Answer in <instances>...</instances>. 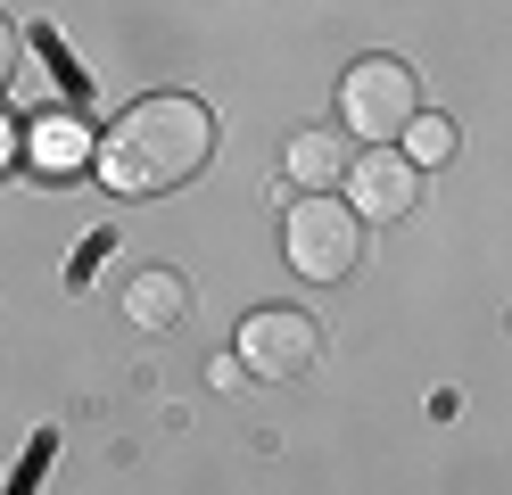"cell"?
Returning <instances> with one entry per match:
<instances>
[{"label":"cell","instance_id":"6","mask_svg":"<svg viewBox=\"0 0 512 495\" xmlns=\"http://www.w3.org/2000/svg\"><path fill=\"white\" fill-rule=\"evenodd\" d=\"M124 314H133L141 330H174L190 314V281L174 273V264H141V273L124 281Z\"/></svg>","mask_w":512,"mask_h":495},{"label":"cell","instance_id":"3","mask_svg":"<svg viewBox=\"0 0 512 495\" xmlns=\"http://www.w3.org/2000/svg\"><path fill=\"white\" fill-rule=\"evenodd\" d=\"M281 248H290V273L306 281H347L364 256V215L331 190H306L290 215H281Z\"/></svg>","mask_w":512,"mask_h":495},{"label":"cell","instance_id":"2","mask_svg":"<svg viewBox=\"0 0 512 495\" xmlns=\"http://www.w3.org/2000/svg\"><path fill=\"white\" fill-rule=\"evenodd\" d=\"M413 116H422V83H413L405 58H356L339 75V124L356 132V141L389 149V141H405Z\"/></svg>","mask_w":512,"mask_h":495},{"label":"cell","instance_id":"8","mask_svg":"<svg viewBox=\"0 0 512 495\" xmlns=\"http://www.w3.org/2000/svg\"><path fill=\"white\" fill-rule=\"evenodd\" d=\"M405 157L413 165H446V157H455V124H446V116H413L405 124Z\"/></svg>","mask_w":512,"mask_h":495},{"label":"cell","instance_id":"9","mask_svg":"<svg viewBox=\"0 0 512 495\" xmlns=\"http://www.w3.org/2000/svg\"><path fill=\"white\" fill-rule=\"evenodd\" d=\"M9 75H17V25L0 17V91H9Z\"/></svg>","mask_w":512,"mask_h":495},{"label":"cell","instance_id":"4","mask_svg":"<svg viewBox=\"0 0 512 495\" xmlns=\"http://www.w3.org/2000/svg\"><path fill=\"white\" fill-rule=\"evenodd\" d=\"M248 380H306L314 363H323V322H314L306 306H256L240 322V347Z\"/></svg>","mask_w":512,"mask_h":495},{"label":"cell","instance_id":"7","mask_svg":"<svg viewBox=\"0 0 512 495\" xmlns=\"http://www.w3.org/2000/svg\"><path fill=\"white\" fill-rule=\"evenodd\" d=\"M347 165H356V149H347V132H290V182H306V190H331V182H347Z\"/></svg>","mask_w":512,"mask_h":495},{"label":"cell","instance_id":"1","mask_svg":"<svg viewBox=\"0 0 512 495\" xmlns=\"http://www.w3.org/2000/svg\"><path fill=\"white\" fill-rule=\"evenodd\" d=\"M215 157V108L190 91H157L133 99L108 132H100V182L116 198H166L182 190L199 165Z\"/></svg>","mask_w":512,"mask_h":495},{"label":"cell","instance_id":"5","mask_svg":"<svg viewBox=\"0 0 512 495\" xmlns=\"http://www.w3.org/2000/svg\"><path fill=\"white\" fill-rule=\"evenodd\" d=\"M347 207H356L364 223H405L413 207H422V165H413L405 149H364L356 165H347Z\"/></svg>","mask_w":512,"mask_h":495}]
</instances>
